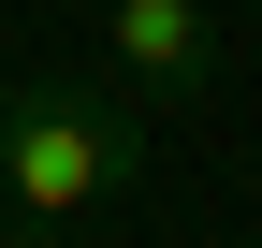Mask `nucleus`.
Instances as JSON below:
<instances>
[{
  "mask_svg": "<svg viewBox=\"0 0 262 248\" xmlns=\"http://www.w3.org/2000/svg\"><path fill=\"white\" fill-rule=\"evenodd\" d=\"M0 190H15L29 234H73L88 204L146 190V132H131L117 102H88V88L29 73V88H0Z\"/></svg>",
  "mask_w": 262,
  "mask_h": 248,
  "instance_id": "obj_1",
  "label": "nucleus"
},
{
  "mask_svg": "<svg viewBox=\"0 0 262 248\" xmlns=\"http://www.w3.org/2000/svg\"><path fill=\"white\" fill-rule=\"evenodd\" d=\"M102 44H117V73H131V88H204V73H219L204 0H117V15H102Z\"/></svg>",
  "mask_w": 262,
  "mask_h": 248,
  "instance_id": "obj_2",
  "label": "nucleus"
}]
</instances>
